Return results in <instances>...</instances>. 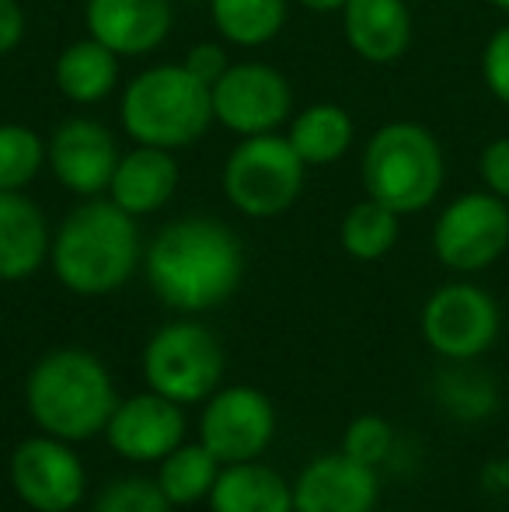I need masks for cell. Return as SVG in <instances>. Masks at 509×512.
Here are the masks:
<instances>
[{
  "label": "cell",
  "instance_id": "7",
  "mask_svg": "<svg viewBox=\"0 0 509 512\" xmlns=\"http://www.w3.org/2000/svg\"><path fill=\"white\" fill-rule=\"evenodd\" d=\"M143 377H147L150 391L164 394L178 405H196L220 391L224 349H220L217 335L203 324H164L143 349Z\"/></svg>",
  "mask_w": 509,
  "mask_h": 512
},
{
  "label": "cell",
  "instance_id": "31",
  "mask_svg": "<svg viewBox=\"0 0 509 512\" xmlns=\"http://www.w3.org/2000/svg\"><path fill=\"white\" fill-rule=\"evenodd\" d=\"M182 63L192 77H199V81L206 84V88H213V84L224 77V70L231 67L227 49L220 46V42H199V46H192L189 53H185Z\"/></svg>",
  "mask_w": 509,
  "mask_h": 512
},
{
  "label": "cell",
  "instance_id": "10",
  "mask_svg": "<svg viewBox=\"0 0 509 512\" xmlns=\"http://www.w3.org/2000/svg\"><path fill=\"white\" fill-rule=\"evenodd\" d=\"M276 436V408L255 387H220L206 398L199 418V443L220 464L258 460Z\"/></svg>",
  "mask_w": 509,
  "mask_h": 512
},
{
  "label": "cell",
  "instance_id": "23",
  "mask_svg": "<svg viewBox=\"0 0 509 512\" xmlns=\"http://www.w3.org/2000/svg\"><path fill=\"white\" fill-rule=\"evenodd\" d=\"M220 39L241 49L269 46L286 25L290 0H206Z\"/></svg>",
  "mask_w": 509,
  "mask_h": 512
},
{
  "label": "cell",
  "instance_id": "17",
  "mask_svg": "<svg viewBox=\"0 0 509 512\" xmlns=\"http://www.w3.org/2000/svg\"><path fill=\"white\" fill-rule=\"evenodd\" d=\"M342 32L360 60L387 67L412 46V11L405 0H346Z\"/></svg>",
  "mask_w": 509,
  "mask_h": 512
},
{
  "label": "cell",
  "instance_id": "20",
  "mask_svg": "<svg viewBox=\"0 0 509 512\" xmlns=\"http://www.w3.org/2000/svg\"><path fill=\"white\" fill-rule=\"evenodd\" d=\"M206 502L213 512H293V485L258 460L224 464Z\"/></svg>",
  "mask_w": 509,
  "mask_h": 512
},
{
  "label": "cell",
  "instance_id": "2",
  "mask_svg": "<svg viewBox=\"0 0 509 512\" xmlns=\"http://www.w3.org/2000/svg\"><path fill=\"white\" fill-rule=\"evenodd\" d=\"M53 272L70 293L105 297L133 279L140 265V230L136 216L112 199H88L70 209L53 237Z\"/></svg>",
  "mask_w": 509,
  "mask_h": 512
},
{
  "label": "cell",
  "instance_id": "35",
  "mask_svg": "<svg viewBox=\"0 0 509 512\" xmlns=\"http://www.w3.org/2000/svg\"><path fill=\"white\" fill-rule=\"evenodd\" d=\"M178 4H192V0H178Z\"/></svg>",
  "mask_w": 509,
  "mask_h": 512
},
{
  "label": "cell",
  "instance_id": "34",
  "mask_svg": "<svg viewBox=\"0 0 509 512\" xmlns=\"http://www.w3.org/2000/svg\"><path fill=\"white\" fill-rule=\"evenodd\" d=\"M489 4H496L499 11H506V14H509V0H489Z\"/></svg>",
  "mask_w": 509,
  "mask_h": 512
},
{
  "label": "cell",
  "instance_id": "8",
  "mask_svg": "<svg viewBox=\"0 0 509 512\" xmlns=\"http://www.w3.org/2000/svg\"><path fill=\"white\" fill-rule=\"evenodd\" d=\"M509 248V203L492 192H468L440 213L433 251L454 272H482Z\"/></svg>",
  "mask_w": 509,
  "mask_h": 512
},
{
  "label": "cell",
  "instance_id": "14",
  "mask_svg": "<svg viewBox=\"0 0 509 512\" xmlns=\"http://www.w3.org/2000/svg\"><path fill=\"white\" fill-rule=\"evenodd\" d=\"M109 446L136 464H161L175 446L185 443V411L178 401L157 391L119 401L105 425Z\"/></svg>",
  "mask_w": 509,
  "mask_h": 512
},
{
  "label": "cell",
  "instance_id": "15",
  "mask_svg": "<svg viewBox=\"0 0 509 512\" xmlns=\"http://www.w3.org/2000/svg\"><path fill=\"white\" fill-rule=\"evenodd\" d=\"M377 467L349 453L314 457L293 481V512H374Z\"/></svg>",
  "mask_w": 509,
  "mask_h": 512
},
{
  "label": "cell",
  "instance_id": "5",
  "mask_svg": "<svg viewBox=\"0 0 509 512\" xmlns=\"http://www.w3.org/2000/svg\"><path fill=\"white\" fill-rule=\"evenodd\" d=\"M447 164L440 140L419 122H387L363 150V189L398 216L419 213L440 196Z\"/></svg>",
  "mask_w": 509,
  "mask_h": 512
},
{
  "label": "cell",
  "instance_id": "6",
  "mask_svg": "<svg viewBox=\"0 0 509 512\" xmlns=\"http://www.w3.org/2000/svg\"><path fill=\"white\" fill-rule=\"evenodd\" d=\"M307 164L279 133L241 136L224 164V196L252 220L286 213L304 192Z\"/></svg>",
  "mask_w": 509,
  "mask_h": 512
},
{
  "label": "cell",
  "instance_id": "24",
  "mask_svg": "<svg viewBox=\"0 0 509 512\" xmlns=\"http://www.w3.org/2000/svg\"><path fill=\"white\" fill-rule=\"evenodd\" d=\"M220 478V460L203 443H182L161 460L157 485L171 506H196L206 502Z\"/></svg>",
  "mask_w": 509,
  "mask_h": 512
},
{
  "label": "cell",
  "instance_id": "21",
  "mask_svg": "<svg viewBox=\"0 0 509 512\" xmlns=\"http://www.w3.org/2000/svg\"><path fill=\"white\" fill-rule=\"evenodd\" d=\"M56 88L74 105H98L116 91L119 56L98 39H77L56 56Z\"/></svg>",
  "mask_w": 509,
  "mask_h": 512
},
{
  "label": "cell",
  "instance_id": "33",
  "mask_svg": "<svg viewBox=\"0 0 509 512\" xmlns=\"http://www.w3.org/2000/svg\"><path fill=\"white\" fill-rule=\"evenodd\" d=\"M304 11H314V14H342V7H346V0H297Z\"/></svg>",
  "mask_w": 509,
  "mask_h": 512
},
{
  "label": "cell",
  "instance_id": "9",
  "mask_svg": "<svg viewBox=\"0 0 509 512\" xmlns=\"http://www.w3.org/2000/svg\"><path fill=\"white\" fill-rule=\"evenodd\" d=\"M213 119L238 136L279 133L293 115V88L276 67L258 60L231 63L213 84Z\"/></svg>",
  "mask_w": 509,
  "mask_h": 512
},
{
  "label": "cell",
  "instance_id": "27",
  "mask_svg": "<svg viewBox=\"0 0 509 512\" xmlns=\"http://www.w3.org/2000/svg\"><path fill=\"white\" fill-rule=\"evenodd\" d=\"M95 512H171L168 495L150 478H119L102 488Z\"/></svg>",
  "mask_w": 509,
  "mask_h": 512
},
{
  "label": "cell",
  "instance_id": "30",
  "mask_svg": "<svg viewBox=\"0 0 509 512\" xmlns=\"http://www.w3.org/2000/svg\"><path fill=\"white\" fill-rule=\"evenodd\" d=\"M478 175H482L485 189H489L492 196L509 203V136H499V140L485 143L482 157H478Z\"/></svg>",
  "mask_w": 509,
  "mask_h": 512
},
{
  "label": "cell",
  "instance_id": "13",
  "mask_svg": "<svg viewBox=\"0 0 509 512\" xmlns=\"http://www.w3.org/2000/svg\"><path fill=\"white\" fill-rule=\"evenodd\" d=\"M46 150L56 182L84 199H95L102 192H109L116 164L123 157L112 129L98 119H88V115L60 122L53 129V136L46 140Z\"/></svg>",
  "mask_w": 509,
  "mask_h": 512
},
{
  "label": "cell",
  "instance_id": "19",
  "mask_svg": "<svg viewBox=\"0 0 509 512\" xmlns=\"http://www.w3.org/2000/svg\"><path fill=\"white\" fill-rule=\"evenodd\" d=\"M178 189L175 150L136 143L129 154L119 157L116 175L109 185V199L129 216H150L171 203Z\"/></svg>",
  "mask_w": 509,
  "mask_h": 512
},
{
  "label": "cell",
  "instance_id": "22",
  "mask_svg": "<svg viewBox=\"0 0 509 512\" xmlns=\"http://www.w3.org/2000/svg\"><path fill=\"white\" fill-rule=\"evenodd\" d=\"M286 140L293 143V150H297L307 168L335 164L339 157L349 154V147H353V140H356L353 115L332 102L307 105L304 112H297L290 119Z\"/></svg>",
  "mask_w": 509,
  "mask_h": 512
},
{
  "label": "cell",
  "instance_id": "18",
  "mask_svg": "<svg viewBox=\"0 0 509 512\" xmlns=\"http://www.w3.org/2000/svg\"><path fill=\"white\" fill-rule=\"evenodd\" d=\"M53 234L42 209L25 192L0 189V283H18L42 269Z\"/></svg>",
  "mask_w": 509,
  "mask_h": 512
},
{
  "label": "cell",
  "instance_id": "16",
  "mask_svg": "<svg viewBox=\"0 0 509 512\" xmlns=\"http://www.w3.org/2000/svg\"><path fill=\"white\" fill-rule=\"evenodd\" d=\"M88 35L123 56H147L171 35L175 4L171 0H88L84 7Z\"/></svg>",
  "mask_w": 509,
  "mask_h": 512
},
{
  "label": "cell",
  "instance_id": "28",
  "mask_svg": "<svg viewBox=\"0 0 509 512\" xmlns=\"http://www.w3.org/2000/svg\"><path fill=\"white\" fill-rule=\"evenodd\" d=\"M391 443H394V429L377 415H360L349 422L346 436H342V453H349L353 460L360 464H384L387 453H391Z\"/></svg>",
  "mask_w": 509,
  "mask_h": 512
},
{
  "label": "cell",
  "instance_id": "11",
  "mask_svg": "<svg viewBox=\"0 0 509 512\" xmlns=\"http://www.w3.org/2000/svg\"><path fill=\"white\" fill-rule=\"evenodd\" d=\"M422 335L447 359H475L496 342L499 307L482 286L447 283L422 307Z\"/></svg>",
  "mask_w": 509,
  "mask_h": 512
},
{
  "label": "cell",
  "instance_id": "26",
  "mask_svg": "<svg viewBox=\"0 0 509 512\" xmlns=\"http://www.w3.org/2000/svg\"><path fill=\"white\" fill-rule=\"evenodd\" d=\"M49 150L35 129L21 122H0V189L25 192L46 168Z\"/></svg>",
  "mask_w": 509,
  "mask_h": 512
},
{
  "label": "cell",
  "instance_id": "4",
  "mask_svg": "<svg viewBox=\"0 0 509 512\" xmlns=\"http://www.w3.org/2000/svg\"><path fill=\"white\" fill-rule=\"evenodd\" d=\"M119 119L133 143L161 150L192 147L210 129L213 91L185 70V63H157L126 84Z\"/></svg>",
  "mask_w": 509,
  "mask_h": 512
},
{
  "label": "cell",
  "instance_id": "1",
  "mask_svg": "<svg viewBox=\"0 0 509 512\" xmlns=\"http://www.w3.org/2000/svg\"><path fill=\"white\" fill-rule=\"evenodd\" d=\"M150 290L182 314H203L234 297L245 279V248L227 223L182 216L157 230L143 255Z\"/></svg>",
  "mask_w": 509,
  "mask_h": 512
},
{
  "label": "cell",
  "instance_id": "12",
  "mask_svg": "<svg viewBox=\"0 0 509 512\" xmlns=\"http://www.w3.org/2000/svg\"><path fill=\"white\" fill-rule=\"evenodd\" d=\"M11 488L35 512H70L81 506L88 474L67 439L32 436L11 453Z\"/></svg>",
  "mask_w": 509,
  "mask_h": 512
},
{
  "label": "cell",
  "instance_id": "3",
  "mask_svg": "<svg viewBox=\"0 0 509 512\" xmlns=\"http://www.w3.org/2000/svg\"><path fill=\"white\" fill-rule=\"evenodd\" d=\"M25 405L46 436L84 443L102 436L119 398L109 370L95 352L56 349L28 373Z\"/></svg>",
  "mask_w": 509,
  "mask_h": 512
},
{
  "label": "cell",
  "instance_id": "25",
  "mask_svg": "<svg viewBox=\"0 0 509 512\" xmlns=\"http://www.w3.org/2000/svg\"><path fill=\"white\" fill-rule=\"evenodd\" d=\"M398 220L401 216L394 209H387L370 196L363 203H356L342 220V248H346V255H353L356 262L384 258L398 244Z\"/></svg>",
  "mask_w": 509,
  "mask_h": 512
},
{
  "label": "cell",
  "instance_id": "32",
  "mask_svg": "<svg viewBox=\"0 0 509 512\" xmlns=\"http://www.w3.org/2000/svg\"><path fill=\"white\" fill-rule=\"evenodd\" d=\"M25 39V7L18 0H0V56L14 53Z\"/></svg>",
  "mask_w": 509,
  "mask_h": 512
},
{
  "label": "cell",
  "instance_id": "29",
  "mask_svg": "<svg viewBox=\"0 0 509 512\" xmlns=\"http://www.w3.org/2000/svg\"><path fill=\"white\" fill-rule=\"evenodd\" d=\"M482 77H485V88L492 91V98L509 105V25L492 32V39L485 42Z\"/></svg>",
  "mask_w": 509,
  "mask_h": 512
}]
</instances>
